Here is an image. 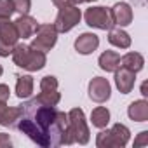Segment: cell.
<instances>
[{"instance_id": "6da1fadb", "label": "cell", "mask_w": 148, "mask_h": 148, "mask_svg": "<svg viewBox=\"0 0 148 148\" xmlns=\"http://www.w3.org/2000/svg\"><path fill=\"white\" fill-rule=\"evenodd\" d=\"M21 108H23V115L19 117L18 129L37 145L51 146V125L58 113L56 108L40 103L37 98H33Z\"/></svg>"}, {"instance_id": "7a4b0ae2", "label": "cell", "mask_w": 148, "mask_h": 148, "mask_svg": "<svg viewBox=\"0 0 148 148\" xmlns=\"http://www.w3.org/2000/svg\"><path fill=\"white\" fill-rule=\"evenodd\" d=\"M12 59L18 66L28 70V71H37L45 66V52L33 49L32 45L25 44H16L12 49Z\"/></svg>"}, {"instance_id": "3957f363", "label": "cell", "mask_w": 148, "mask_h": 148, "mask_svg": "<svg viewBox=\"0 0 148 148\" xmlns=\"http://www.w3.org/2000/svg\"><path fill=\"white\" fill-rule=\"evenodd\" d=\"M129 129L122 124H115L108 131H101L96 138V145L99 148H110V146H125L129 141Z\"/></svg>"}, {"instance_id": "277c9868", "label": "cell", "mask_w": 148, "mask_h": 148, "mask_svg": "<svg viewBox=\"0 0 148 148\" xmlns=\"http://www.w3.org/2000/svg\"><path fill=\"white\" fill-rule=\"evenodd\" d=\"M68 127L73 141H79L80 145H86L89 141V127L86 124V117L80 108H73L68 113Z\"/></svg>"}, {"instance_id": "5b68a950", "label": "cell", "mask_w": 148, "mask_h": 148, "mask_svg": "<svg viewBox=\"0 0 148 148\" xmlns=\"http://www.w3.org/2000/svg\"><path fill=\"white\" fill-rule=\"evenodd\" d=\"M18 32L14 28V23H11L9 18H0V56L12 54L14 45L18 44Z\"/></svg>"}, {"instance_id": "8992f818", "label": "cell", "mask_w": 148, "mask_h": 148, "mask_svg": "<svg viewBox=\"0 0 148 148\" xmlns=\"http://www.w3.org/2000/svg\"><path fill=\"white\" fill-rule=\"evenodd\" d=\"M33 40H32V47L42 52H47L54 47L56 38H58V32L54 28V25H38L37 32L33 33Z\"/></svg>"}, {"instance_id": "52a82bcc", "label": "cell", "mask_w": 148, "mask_h": 148, "mask_svg": "<svg viewBox=\"0 0 148 148\" xmlns=\"http://www.w3.org/2000/svg\"><path fill=\"white\" fill-rule=\"evenodd\" d=\"M80 9L75 7V5H68V7H63L59 9V14L56 18V23H54V28L56 32H70L73 26H75L79 21H80Z\"/></svg>"}, {"instance_id": "ba28073f", "label": "cell", "mask_w": 148, "mask_h": 148, "mask_svg": "<svg viewBox=\"0 0 148 148\" xmlns=\"http://www.w3.org/2000/svg\"><path fill=\"white\" fill-rule=\"evenodd\" d=\"M86 23L98 30H110L113 26L110 11L105 7H91L86 11Z\"/></svg>"}, {"instance_id": "9c48e42d", "label": "cell", "mask_w": 148, "mask_h": 148, "mask_svg": "<svg viewBox=\"0 0 148 148\" xmlns=\"http://www.w3.org/2000/svg\"><path fill=\"white\" fill-rule=\"evenodd\" d=\"M112 94V87H110V82L106 79H101V77H96L91 80L89 84V96L92 101L96 103H105Z\"/></svg>"}, {"instance_id": "30bf717a", "label": "cell", "mask_w": 148, "mask_h": 148, "mask_svg": "<svg viewBox=\"0 0 148 148\" xmlns=\"http://www.w3.org/2000/svg\"><path fill=\"white\" fill-rule=\"evenodd\" d=\"M110 18H112V23H113V25L127 26V25H131V21H132V9H131L125 2H119V4H115V5L112 7Z\"/></svg>"}, {"instance_id": "8fae6325", "label": "cell", "mask_w": 148, "mask_h": 148, "mask_svg": "<svg viewBox=\"0 0 148 148\" xmlns=\"http://www.w3.org/2000/svg\"><path fill=\"white\" fill-rule=\"evenodd\" d=\"M134 80H136L134 71H131L127 68H122V66H119L115 70V84H117V87L122 94H129L132 91Z\"/></svg>"}, {"instance_id": "7c38bea8", "label": "cell", "mask_w": 148, "mask_h": 148, "mask_svg": "<svg viewBox=\"0 0 148 148\" xmlns=\"http://www.w3.org/2000/svg\"><path fill=\"white\" fill-rule=\"evenodd\" d=\"M37 26H38L37 19L30 18L28 14H21V16L14 21V28H16L19 38H28V37H32V35L37 32Z\"/></svg>"}, {"instance_id": "4fadbf2b", "label": "cell", "mask_w": 148, "mask_h": 148, "mask_svg": "<svg viewBox=\"0 0 148 148\" xmlns=\"http://www.w3.org/2000/svg\"><path fill=\"white\" fill-rule=\"evenodd\" d=\"M98 45H99V38L94 33H82L75 40V49L80 54H91L98 49Z\"/></svg>"}, {"instance_id": "5bb4252c", "label": "cell", "mask_w": 148, "mask_h": 148, "mask_svg": "<svg viewBox=\"0 0 148 148\" xmlns=\"http://www.w3.org/2000/svg\"><path fill=\"white\" fill-rule=\"evenodd\" d=\"M143 64H145V59H143V56L139 52H127L125 56L120 58V63H119V66L127 68V70H131L134 73L139 71L143 68Z\"/></svg>"}, {"instance_id": "9a60e30c", "label": "cell", "mask_w": 148, "mask_h": 148, "mask_svg": "<svg viewBox=\"0 0 148 148\" xmlns=\"http://www.w3.org/2000/svg\"><path fill=\"white\" fill-rule=\"evenodd\" d=\"M129 117L136 122H146L148 120V103L145 99H139V101H134L131 103L129 110H127Z\"/></svg>"}, {"instance_id": "2e32d148", "label": "cell", "mask_w": 148, "mask_h": 148, "mask_svg": "<svg viewBox=\"0 0 148 148\" xmlns=\"http://www.w3.org/2000/svg\"><path fill=\"white\" fill-rule=\"evenodd\" d=\"M120 63V54L115 51H105L99 56V66L105 71H115Z\"/></svg>"}, {"instance_id": "e0dca14e", "label": "cell", "mask_w": 148, "mask_h": 148, "mask_svg": "<svg viewBox=\"0 0 148 148\" xmlns=\"http://www.w3.org/2000/svg\"><path fill=\"white\" fill-rule=\"evenodd\" d=\"M108 42L112 45H117L120 49H127L131 45V37L120 30V28H110V33H108Z\"/></svg>"}, {"instance_id": "ac0fdd59", "label": "cell", "mask_w": 148, "mask_h": 148, "mask_svg": "<svg viewBox=\"0 0 148 148\" xmlns=\"http://www.w3.org/2000/svg\"><path fill=\"white\" fill-rule=\"evenodd\" d=\"M32 92H33V79L30 75H19L18 77V84H16L18 98H21V99L30 98Z\"/></svg>"}, {"instance_id": "d6986e66", "label": "cell", "mask_w": 148, "mask_h": 148, "mask_svg": "<svg viewBox=\"0 0 148 148\" xmlns=\"http://www.w3.org/2000/svg\"><path fill=\"white\" fill-rule=\"evenodd\" d=\"M91 120H92V125L103 129V127H106L108 122H110V112H108L105 106H98V108L92 110V113H91Z\"/></svg>"}, {"instance_id": "ffe728a7", "label": "cell", "mask_w": 148, "mask_h": 148, "mask_svg": "<svg viewBox=\"0 0 148 148\" xmlns=\"http://www.w3.org/2000/svg\"><path fill=\"white\" fill-rule=\"evenodd\" d=\"M23 115V108L18 106V108H5V112L2 113V117H0V124L5 125V127H11L16 124V120H19V117Z\"/></svg>"}, {"instance_id": "44dd1931", "label": "cell", "mask_w": 148, "mask_h": 148, "mask_svg": "<svg viewBox=\"0 0 148 148\" xmlns=\"http://www.w3.org/2000/svg\"><path fill=\"white\" fill-rule=\"evenodd\" d=\"M14 12L12 0H0V18H11Z\"/></svg>"}, {"instance_id": "7402d4cb", "label": "cell", "mask_w": 148, "mask_h": 148, "mask_svg": "<svg viewBox=\"0 0 148 148\" xmlns=\"http://www.w3.org/2000/svg\"><path fill=\"white\" fill-rule=\"evenodd\" d=\"M12 5H14V12L28 14V11L32 7V0H12Z\"/></svg>"}, {"instance_id": "603a6c76", "label": "cell", "mask_w": 148, "mask_h": 148, "mask_svg": "<svg viewBox=\"0 0 148 148\" xmlns=\"http://www.w3.org/2000/svg\"><path fill=\"white\" fill-rule=\"evenodd\" d=\"M145 145H148V132H146V131L139 132L138 139L134 141V146H136V148H139V146H145Z\"/></svg>"}, {"instance_id": "cb8c5ba5", "label": "cell", "mask_w": 148, "mask_h": 148, "mask_svg": "<svg viewBox=\"0 0 148 148\" xmlns=\"http://www.w3.org/2000/svg\"><path fill=\"white\" fill-rule=\"evenodd\" d=\"M9 87L5 84H0V101H7L9 99Z\"/></svg>"}, {"instance_id": "d4e9b609", "label": "cell", "mask_w": 148, "mask_h": 148, "mask_svg": "<svg viewBox=\"0 0 148 148\" xmlns=\"http://www.w3.org/2000/svg\"><path fill=\"white\" fill-rule=\"evenodd\" d=\"M11 145H12V141H11L9 134H2V132H0V146H11Z\"/></svg>"}, {"instance_id": "484cf974", "label": "cell", "mask_w": 148, "mask_h": 148, "mask_svg": "<svg viewBox=\"0 0 148 148\" xmlns=\"http://www.w3.org/2000/svg\"><path fill=\"white\" fill-rule=\"evenodd\" d=\"M52 4H54L56 7H59V9L68 7V5H73V4H71V0H52Z\"/></svg>"}, {"instance_id": "4316f807", "label": "cell", "mask_w": 148, "mask_h": 148, "mask_svg": "<svg viewBox=\"0 0 148 148\" xmlns=\"http://www.w3.org/2000/svg\"><path fill=\"white\" fill-rule=\"evenodd\" d=\"M7 101H0V117H2V113L5 112V108H7V105H5Z\"/></svg>"}, {"instance_id": "83f0119b", "label": "cell", "mask_w": 148, "mask_h": 148, "mask_svg": "<svg viewBox=\"0 0 148 148\" xmlns=\"http://www.w3.org/2000/svg\"><path fill=\"white\" fill-rule=\"evenodd\" d=\"M82 2H94V0H71V4H73V5H77V4H82Z\"/></svg>"}, {"instance_id": "f1b7e54d", "label": "cell", "mask_w": 148, "mask_h": 148, "mask_svg": "<svg viewBox=\"0 0 148 148\" xmlns=\"http://www.w3.org/2000/svg\"><path fill=\"white\" fill-rule=\"evenodd\" d=\"M141 94L143 96H148V92H146V82H143V86H141Z\"/></svg>"}, {"instance_id": "f546056e", "label": "cell", "mask_w": 148, "mask_h": 148, "mask_svg": "<svg viewBox=\"0 0 148 148\" xmlns=\"http://www.w3.org/2000/svg\"><path fill=\"white\" fill-rule=\"evenodd\" d=\"M2 71H4V70H2V66H0V75H2Z\"/></svg>"}]
</instances>
